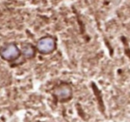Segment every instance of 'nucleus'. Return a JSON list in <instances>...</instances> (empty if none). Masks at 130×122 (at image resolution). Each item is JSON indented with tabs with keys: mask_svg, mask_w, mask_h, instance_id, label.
I'll return each instance as SVG.
<instances>
[{
	"mask_svg": "<svg viewBox=\"0 0 130 122\" xmlns=\"http://www.w3.org/2000/svg\"><path fill=\"white\" fill-rule=\"evenodd\" d=\"M22 54L21 49L13 43H8L4 45L0 50V55L3 60L7 62L16 61Z\"/></svg>",
	"mask_w": 130,
	"mask_h": 122,
	"instance_id": "obj_2",
	"label": "nucleus"
},
{
	"mask_svg": "<svg viewBox=\"0 0 130 122\" xmlns=\"http://www.w3.org/2000/svg\"><path fill=\"white\" fill-rule=\"evenodd\" d=\"M37 51L41 54H52L56 49V39L52 36H45L37 42Z\"/></svg>",
	"mask_w": 130,
	"mask_h": 122,
	"instance_id": "obj_1",
	"label": "nucleus"
},
{
	"mask_svg": "<svg viewBox=\"0 0 130 122\" xmlns=\"http://www.w3.org/2000/svg\"><path fill=\"white\" fill-rule=\"evenodd\" d=\"M36 51L37 47H34L30 43H23L22 45L21 52H22V54L26 59H32V58H34L35 55H36Z\"/></svg>",
	"mask_w": 130,
	"mask_h": 122,
	"instance_id": "obj_4",
	"label": "nucleus"
},
{
	"mask_svg": "<svg viewBox=\"0 0 130 122\" xmlns=\"http://www.w3.org/2000/svg\"><path fill=\"white\" fill-rule=\"evenodd\" d=\"M53 95L60 102H66L72 96V88L69 83H61L54 88Z\"/></svg>",
	"mask_w": 130,
	"mask_h": 122,
	"instance_id": "obj_3",
	"label": "nucleus"
}]
</instances>
